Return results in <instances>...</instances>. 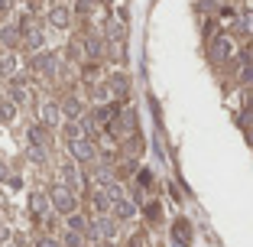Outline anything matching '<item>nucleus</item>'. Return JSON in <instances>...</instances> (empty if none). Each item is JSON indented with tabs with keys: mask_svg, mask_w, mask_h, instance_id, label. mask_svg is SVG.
<instances>
[{
	"mask_svg": "<svg viewBox=\"0 0 253 247\" xmlns=\"http://www.w3.org/2000/svg\"><path fill=\"white\" fill-rule=\"evenodd\" d=\"M65 20H68L65 10H55V13H52V23H55V26H65Z\"/></svg>",
	"mask_w": 253,
	"mask_h": 247,
	"instance_id": "nucleus-2",
	"label": "nucleus"
},
{
	"mask_svg": "<svg viewBox=\"0 0 253 247\" xmlns=\"http://www.w3.org/2000/svg\"><path fill=\"white\" fill-rule=\"evenodd\" d=\"M231 55H234V43H231V39H217L214 49H211V59H214V62H227Z\"/></svg>",
	"mask_w": 253,
	"mask_h": 247,
	"instance_id": "nucleus-1",
	"label": "nucleus"
}]
</instances>
